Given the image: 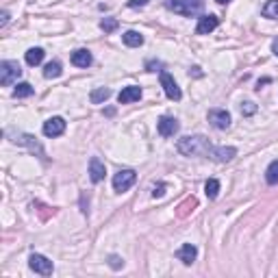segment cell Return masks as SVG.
I'll list each match as a JSON object with an SVG mask.
<instances>
[{"label":"cell","instance_id":"6da1fadb","mask_svg":"<svg viewBox=\"0 0 278 278\" xmlns=\"http://www.w3.org/2000/svg\"><path fill=\"white\" fill-rule=\"evenodd\" d=\"M178 152L185 154V157H200V154L211 157V154H213V146L202 135H193V137L187 135V137L178 139Z\"/></svg>","mask_w":278,"mask_h":278},{"label":"cell","instance_id":"7a4b0ae2","mask_svg":"<svg viewBox=\"0 0 278 278\" xmlns=\"http://www.w3.org/2000/svg\"><path fill=\"white\" fill-rule=\"evenodd\" d=\"M204 7V0H168V9H172L174 13H181V15H191L200 13Z\"/></svg>","mask_w":278,"mask_h":278},{"label":"cell","instance_id":"3957f363","mask_svg":"<svg viewBox=\"0 0 278 278\" xmlns=\"http://www.w3.org/2000/svg\"><path fill=\"white\" fill-rule=\"evenodd\" d=\"M22 76V68L15 61H3L0 63V83L5 87H9L13 80H18Z\"/></svg>","mask_w":278,"mask_h":278},{"label":"cell","instance_id":"277c9868","mask_svg":"<svg viewBox=\"0 0 278 278\" xmlns=\"http://www.w3.org/2000/svg\"><path fill=\"white\" fill-rule=\"evenodd\" d=\"M135 181H137L135 170H120L118 174L113 176V189H116L118 193H122V191L130 189V187L135 185Z\"/></svg>","mask_w":278,"mask_h":278},{"label":"cell","instance_id":"5b68a950","mask_svg":"<svg viewBox=\"0 0 278 278\" xmlns=\"http://www.w3.org/2000/svg\"><path fill=\"white\" fill-rule=\"evenodd\" d=\"M29 265H31L33 272H35V274H42V276H50V274H52V269H54L52 261H50V259H46L44 255H31Z\"/></svg>","mask_w":278,"mask_h":278},{"label":"cell","instance_id":"8992f818","mask_svg":"<svg viewBox=\"0 0 278 278\" xmlns=\"http://www.w3.org/2000/svg\"><path fill=\"white\" fill-rule=\"evenodd\" d=\"M161 87L170 100H181V96H183L181 87L176 85V80L172 78V74H168V72H161Z\"/></svg>","mask_w":278,"mask_h":278},{"label":"cell","instance_id":"52a82bcc","mask_svg":"<svg viewBox=\"0 0 278 278\" xmlns=\"http://www.w3.org/2000/svg\"><path fill=\"white\" fill-rule=\"evenodd\" d=\"M209 122L215 128L226 130L228 126H231V113H228L226 109H211L209 111Z\"/></svg>","mask_w":278,"mask_h":278},{"label":"cell","instance_id":"ba28073f","mask_svg":"<svg viewBox=\"0 0 278 278\" xmlns=\"http://www.w3.org/2000/svg\"><path fill=\"white\" fill-rule=\"evenodd\" d=\"M178 120L176 118H172V116H163L159 122H157V130H159V135L161 137H172L174 133H178Z\"/></svg>","mask_w":278,"mask_h":278},{"label":"cell","instance_id":"9c48e42d","mask_svg":"<svg viewBox=\"0 0 278 278\" xmlns=\"http://www.w3.org/2000/svg\"><path fill=\"white\" fill-rule=\"evenodd\" d=\"M65 133V120L63 118H50L44 122V135L46 137H59Z\"/></svg>","mask_w":278,"mask_h":278},{"label":"cell","instance_id":"30bf717a","mask_svg":"<svg viewBox=\"0 0 278 278\" xmlns=\"http://www.w3.org/2000/svg\"><path fill=\"white\" fill-rule=\"evenodd\" d=\"M142 98V87H137V85H128L124 87L122 92L118 94V102L120 104H128V102H135Z\"/></svg>","mask_w":278,"mask_h":278},{"label":"cell","instance_id":"8fae6325","mask_svg":"<svg viewBox=\"0 0 278 278\" xmlns=\"http://www.w3.org/2000/svg\"><path fill=\"white\" fill-rule=\"evenodd\" d=\"M217 24H219V20L215 15H202L198 20V26H196V33H198V35H209L211 31L217 29Z\"/></svg>","mask_w":278,"mask_h":278},{"label":"cell","instance_id":"7c38bea8","mask_svg":"<svg viewBox=\"0 0 278 278\" xmlns=\"http://www.w3.org/2000/svg\"><path fill=\"white\" fill-rule=\"evenodd\" d=\"M104 174H107L104 163L98 157H92V161H89V178H92V183H100L104 178Z\"/></svg>","mask_w":278,"mask_h":278},{"label":"cell","instance_id":"4fadbf2b","mask_svg":"<svg viewBox=\"0 0 278 278\" xmlns=\"http://www.w3.org/2000/svg\"><path fill=\"white\" fill-rule=\"evenodd\" d=\"M92 52L85 50V48H80V50H74L72 52V63L76 65V68H89L92 65Z\"/></svg>","mask_w":278,"mask_h":278},{"label":"cell","instance_id":"5bb4252c","mask_svg":"<svg viewBox=\"0 0 278 278\" xmlns=\"http://www.w3.org/2000/svg\"><path fill=\"white\" fill-rule=\"evenodd\" d=\"M176 257L181 259L185 265H191L196 257H198V250H196V246H191V243H185V246H181V250L176 252Z\"/></svg>","mask_w":278,"mask_h":278},{"label":"cell","instance_id":"9a60e30c","mask_svg":"<svg viewBox=\"0 0 278 278\" xmlns=\"http://www.w3.org/2000/svg\"><path fill=\"white\" fill-rule=\"evenodd\" d=\"M237 150L235 148H226V146H222V148H213V154H211V159H215L217 163H228L235 159Z\"/></svg>","mask_w":278,"mask_h":278},{"label":"cell","instance_id":"2e32d148","mask_svg":"<svg viewBox=\"0 0 278 278\" xmlns=\"http://www.w3.org/2000/svg\"><path fill=\"white\" fill-rule=\"evenodd\" d=\"M13 142H15V144H22V146H29V148H31L33 152L37 150V152H39V154H42V157H44V150H42V146H39V144L35 142V137H31V135H20V139L15 137Z\"/></svg>","mask_w":278,"mask_h":278},{"label":"cell","instance_id":"e0dca14e","mask_svg":"<svg viewBox=\"0 0 278 278\" xmlns=\"http://www.w3.org/2000/svg\"><path fill=\"white\" fill-rule=\"evenodd\" d=\"M109 98H111V89L109 87H98V89H94V92H92L89 100H92L94 104H100L104 100H109Z\"/></svg>","mask_w":278,"mask_h":278},{"label":"cell","instance_id":"ac0fdd59","mask_svg":"<svg viewBox=\"0 0 278 278\" xmlns=\"http://www.w3.org/2000/svg\"><path fill=\"white\" fill-rule=\"evenodd\" d=\"M24 59H26L29 65H39L44 61V50H42V48H29Z\"/></svg>","mask_w":278,"mask_h":278},{"label":"cell","instance_id":"d6986e66","mask_svg":"<svg viewBox=\"0 0 278 278\" xmlns=\"http://www.w3.org/2000/svg\"><path fill=\"white\" fill-rule=\"evenodd\" d=\"M124 44L130 46V48H137L144 44V35H139L137 31H126L124 33Z\"/></svg>","mask_w":278,"mask_h":278},{"label":"cell","instance_id":"ffe728a7","mask_svg":"<svg viewBox=\"0 0 278 278\" xmlns=\"http://www.w3.org/2000/svg\"><path fill=\"white\" fill-rule=\"evenodd\" d=\"M44 76L46 78H59L61 76V63L59 61H50L44 68Z\"/></svg>","mask_w":278,"mask_h":278},{"label":"cell","instance_id":"44dd1931","mask_svg":"<svg viewBox=\"0 0 278 278\" xmlns=\"http://www.w3.org/2000/svg\"><path fill=\"white\" fill-rule=\"evenodd\" d=\"M265 181L269 185H278V159L269 163V168L265 170Z\"/></svg>","mask_w":278,"mask_h":278},{"label":"cell","instance_id":"7402d4cb","mask_svg":"<svg viewBox=\"0 0 278 278\" xmlns=\"http://www.w3.org/2000/svg\"><path fill=\"white\" fill-rule=\"evenodd\" d=\"M204 193H207V198H211V200L217 198V193H219V183L215 181V178H209V181H207V185H204Z\"/></svg>","mask_w":278,"mask_h":278},{"label":"cell","instance_id":"603a6c76","mask_svg":"<svg viewBox=\"0 0 278 278\" xmlns=\"http://www.w3.org/2000/svg\"><path fill=\"white\" fill-rule=\"evenodd\" d=\"M33 92H35V89H33L31 83H18V87L13 89V96L15 98H29V96H33Z\"/></svg>","mask_w":278,"mask_h":278},{"label":"cell","instance_id":"cb8c5ba5","mask_svg":"<svg viewBox=\"0 0 278 278\" xmlns=\"http://www.w3.org/2000/svg\"><path fill=\"white\" fill-rule=\"evenodd\" d=\"M263 15L269 20H278V0H269L263 7Z\"/></svg>","mask_w":278,"mask_h":278},{"label":"cell","instance_id":"d4e9b609","mask_svg":"<svg viewBox=\"0 0 278 278\" xmlns=\"http://www.w3.org/2000/svg\"><path fill=\"white\" fill-rule=\"evenodd\" d=\"M100 29L104 31V33H113L118 29V20L116 18H104L102 22H100Z\"/></svg>","mask_w":278,"mask_h":278},{"label":"cell","instance_id":"484cf974","mask_svg":"<svg viewBox=\"0 0 278 278\" xmlns=\"http://www.w3.org/2000/svg\"><path fill=\"white\" fill-rule=\"evenodd\" d=\"M241 113H243V116H252V113H257V104L255 102H243L241 104Z\"/></svg>","mask_w":278,"mask_h":278},{"label":"cell","instance_id":"4316f807","mask_svg":"<svg viewBox=\"0 0 278 278\" xmlns=\"http://www.w3.org/2000/svg\"><path fill=\"white\" fill-rule=\"evenodd\" d=\"M163 193H165V185H163V183L154 185V191H152V196H154V198H161Z\"/></svg>","mask_w":278,"mask_h":278},{"label":"cell","instance_id":"83f0119b","mask_svg":"<svg viewBox=\"0 0 278 278\" xmlns=\"http://www.w3.org/2000/svg\"><path fill=\"white\" fill-rule=\"evenodd\" d=\"M148 5V0H128V7L130 9H137V7H146Z\"/></svg>","mask_w":278,"mask_h":278},{"label":"cell","instance_id":"f1b7e54d","mask_svg":"<svg viewBox=\"0 0 278 278\" xmlns=\"http://www.w3.org/2000/svg\"><path fill=\"white\" fill-rule=\"evenodd\" d=\"M109 263H111V267H113V269L122 267V261H120V257H116V255H113V257H109Z\"/></svg>","mask_w":278,"mask_h":278},{"label":"cell","instance_id":"f546056e","mask_svg":"<svg viewBox=\"0 0 278 278\" xmlns=\"http://www.w3.org/2000/svg\"><path fill=\"white\" fill-rule=\"evenodd\" d=\"M7 22H9V13L3 11V13H0V26H5Z\"/></svg>","mask_w":278,"mask_h":278},{"label":"cell","instance_id":"4dcf8cb0","mask_svg":"<svg viewBox=\"0 0 278 278\" xmlns=\"http://www.w3.org/2000/svg\"><path fill=\"white\" fill-rule=\"evenodd\" d=\"M272 48H274V54L278 57V39H276V42H274V46H272Z\"/></svg>","mask_w":278,"mask_h":278},{"label":"cell","instance_id":"1f68e13d","mask_svg":"<svg viewBox=\"0 0 278 278\" xmlns=\"http://www.w3.org/2000/svg\"><path fill=\"white\" fill-rule=\"evenodd\" d=\"M217 3H219V5H226V3H231V0H217Z\"/></svg>","mask_w":278,"mask_h":278}]
</instances>
